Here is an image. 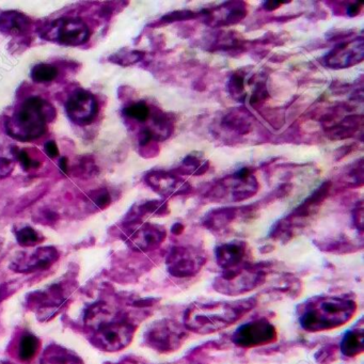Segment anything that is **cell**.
Listing matches in <instances>:
<instances>
[{
    "label": "cell",
    "instance_id": "1",
    "mask_svg": "<svg viewBox=\"0 0 364 364\" xmlns=\"http://www.w3.org/2000/svg\"><path fill=\"white\" fill-rule=\"evenodd\" d=\"M56 116L53 105L41 98H27L6 120V132L21 142L33 141L47 132V123Z\"/></svg>",
    "mask_w": 364,
    "mask_h": 364
},
{
    "label": "cell",
    "instance_id": "2",
    "mask_svg": "<svg viewBox=\"0 0 364 364\" xmlns=\"http://www.w3.org/2000/svg\"><path fill=\"white\" fill-rule=\"evenodd\" d=\"M357 304L342 297H318L306 302L300 311L302 327L309 332L326 331L345 325L355 315Z\"/></svg>",
    "mask_w": 364,
    "mask_h": 364
},
{
    "label": "cell",
    "instance_id": "3",
    "mask_svg": "<svg viewBox=\"0 0 364 364\" xmlns=\"http://www.w3.org/2000/svg\"><path fill=\"white\" fill-rule=\"evenodd\" d=\"M249 309L248 302L195 304L186 310L184 324L196 333H214L233 325Z\"/></svg>",
    "mask_w": 364,
    "mask_h": 364
},
{
    "label": "cell",
    "instance_id": "4",
    "mask_svg": "<svg viewBox=\"0 0 364 364\" xmlns=\"http://www.w3.org/2000/svg\"><path fill=\"white\" fill-rule=\"evenodd\" d=\"M91 33L84 21L75 17L57 19L43 31L42 37L65 45L79 46L90 39Z\"/></svg>",
    "mask_w": 364,
    "mask_h": 364
},
{
    "label": "cell",
    "instance_id": "5",
    "mask_svg": "<svg viewBox=\"0 0 364 364\" xmlns=\"http://www.w3.org/2000/svg\"><path fill=\"white\" fill-rule=\"evenodd\" d=\"M186 331L177 322L160 320L146 332V342L151 347L162 353H170L177 349L186 339Z\"/></svg>",
    "mask_w": 364,
    "mask_h": 364
},
{
    "label": "cell",
    "instance_id": "6",
    "mask_svg": "<svg viewBox=\"0 0 364 364\" xmlns=\"http://www.w3.org/2000/svg\"><path fill=\"white\" fill-rule=\"evenodd\" d=\"M277 340V329L268 320H257L237 328L232 336L235 345L243 348L267 345Z\"/></svg>",
    "mask_w": 364,
    "mask_h": 364
},
{
    "label": "cell",
    "instance_id": "7",
    "mask_svg": "<svg viewBox=\"0 0 364 364\" xmlns=\"http://www.w3.org/2000/svg\"><path fill=\"white\" fill-rule=\"evenodd\" d=\"M262 282V276L251 269L233 268L216 281V290L227 295H239L254 290Z\"/></svg>",
    "mask_w": 364,
    "mask_h": 364
},
{
    "label": "cell",
    "instance_id": "8",
    "mask_svg": "<svg viewBox=\"0 0 364 364\" xmlns=\"http://www.w3.org/2000/svg\"><path fill=\"white\" fill-rule=\"evenodd\" d=\"M67 116L73 123L86 126L92 123L98 112L96 96L87 90H75L65 104Z\"/></svg>",
    "mask_w": 364,
    "mask_h": 364
},
{
    "label": "cell",
    "instance_id": "9",
    "mask_svg": "<svg viewBox=\"0 0 364 364\" xmlns=\"http://www.w3.org/2000/svg\"><path fill=\"white\" fill-rule=\"evenodd\" d=\"M134 328L126 322H105L96 336V343L101 349L118 352L132 342Z\"/></svg>",
    "mask_w": 364,
    "mask_h": 364
},
{
    "label": "cell",
    "instance_id": "10",
    "mask_svg": "<svg viewBox=\"0 0 364 364\" xmlns=\"http://www.w3.org/2000/svg\"><path fill=\"white\" fill-rule=\"evenodd\" d=\"M167 266L170 274L175 277H191L205 265V258L195 249L177 247L170 252Z\"/></svg>",
    "mask_w": 364,
    "mask_h": 364
},
{
    "label": "cell",
    "instance_id": "11",
    "mask_svg": "<svg viewBox=\"0 0 364 364\" xmlns=\"http://www.w3.org/2000/svg\"><path fill=\"white\" fill-rule=\"evenodd\" d=\"M59 252L55 247H41L31 254H21L10 265V268L19 274H31L51 268L58 261Z\"/></svg>",
    "mask_w": 364,
    "mask_h": 364
},
{
    "label": "cell",
    "instance_id": "12",
    "mask_svg": "<svg viewBox=\"0 0 364 364\" xmlns=\"http://www.w3.org/2000/svg\"><path fill=\"white\" fill-rule=\"evenodd\" d=\"M363 40L358 39L352 42L342 43L332 49L326 57L328 67L343 69L352 67L363 60Z\"/></svg>",
    "mask_w": 364,
    "mask_h": 364
},
{
    "label": "cell",
    "instance_id": "13",
    "mask_svg": "<svg viewBox=\"0 0 364 364\" xmlns=\"http://www.w3.org/2000/svg\"><path fill=\"white\" fill-rule=\"evenodd\" d=\"M165 231L155 225H144L128 235V244L137 251H149L163 243Z\"/></svg>",
    "mask_w": 364,
    "mask_h": 364
},
{
    "label": "cell",
    "instance_id": "14",
    "mask_svg": "<svg viewBox=\"0 0 364 364\" xmlns=\"http://www.w3.org/2000/svg\"><path fill=\"white\" fill-rule=\"evenodd\" d=\"M31 28L29 17L17 11H6L0 15V33L6 35H24Z\"/></svg>",
    "mask_w": 364,
    "mask_h": 364
},
{
    "label": "cell",
    "instance_id": "15",
    "mask_svg": "<svg viewBox=\"0 0 364 364\" xmlns=\"http://www.w3.org/2000/svg\"><path fill=\"white\" fill-rule=\"evenodd\" d=\"M245 246L241 243L223 245L216 251L217 264L223 268L233 269L239 267L245 258Z\"/></svg>",
    "mask_w": 364,
    "mask_h": 364
},
{
    "label": "cell",
    "instance_id": "16",
    "mask_svg": "<svg viewBox=\"0 0 364 364\" xmlns=\"http://www.w3.org/2000/svg\"><path fill=\"white\" fill-rule=\"evenodd\" d=\"M146 181L156 191L163 193V195H171L175 191L177 193V191H182L184 186V183L177 181L172 175L159 173V172L150 174L149 177H146Z\"/></svg>",
    "mask_w": 364,
    "mask_h": 364
},
{
    "label": "cell",
    "instance_id": "17",
    "mask_svg": "<svg viewBox=\"0 0 364 364\" xmlns=\"http://www.w3.org/2000/svg\"><path fill=\"white\" fill-rule=\"evenodd\" d=\"M364 334L363 330H350L344 336L341 343V350L346 357H356L363 353Z\"/></svg>",
    "mask_w": 364,
    "mask_h": 364
},
{
    "label": "cell",
    "instance_id": "18",
    "mask_svg": "<svg viewBox=\"0 0 364 364\" xmlns=\"http://www.w3.org/2000/svg\"><path fill=\"white\" fill-rule=\"evenodd\" d=\"M17 146L0 142V179L9 177L17 165Z\"/></svg>",
    "mask_w": 364,
    "mask_h": 364
},
{
    "label": "cell",
    "instance_id": "19",
    "mask_svg": "<svg viewBox=\"0 0 364 364\" xmlns=\"http://www.w3.org/2000/svg\"><path fill=\"white\" fill-rule=\"evenodd\" d=\"M40 341L33 334L26 333L21 336L19 344V357L21 361L33 360L39 352Z\"/></svg>",
    "mask_w": 364,
    "mask_h": 364
},
{
    "label": "cell",
    "instance_id": "20",
    "mask_svg": "<svg viewBox=\"0 0 364 364\" xmlns=\"http://www.w3.org/2000/svg\"><path fill=\"white\" fill-rule=\"evenodd\" d=\"M58 76V70L56 67L51 64L35 65L31 70V78L37 84H47V83L53 82Z\"/></svg>",
    "mask_w": 364,
    "mask_h": 364
},
{
    "label": "cell",
    "instance_id": "21",
    "mask_svg": "<svg viewBox=\"0 0 364 364\" xmlns=\"http://www.w3.org/2000/svg\"><path fill=\"white\" fill-rule=\"evenodd\" d=\"M17 243L23 247H33L42 243L43 235L29 225L19 227V230L15 232Z\"/></svg>",
    "mask_w": 364,
    "mask_h": 364
},
{
    "label": "cell",
    "instance_id": "22",
    "mask_svg": "<svg viewBox=\"0 0 364 364\" xmlns=\"http://www.w3.org/2000/svg\"><path fill=\"white\" fill-rule=\"evenodd\" d=\"M123 112L128 118L137 122H146L151 114L149 106L144 102L134 103L126 107Z\"/></svg>",
    "mask_w": 364,
    "mask_h": 364
},
{
    "label": "cell",
    "instance_id": "23",
    "mask_svg": "<svg viewBox=\"0 0 364 364\" xmlns=\"http://www.w3.org/2000/svg\"><path fill=\"white\" fill-rule=\"evenodd\" d=\"M15 154H17V162H19V165L25 171L39 169L42 166V162L40 160V158L35 157L29 150H19L17 148Z\"/></svg>",
    "mask_w": 364,
    "mask_h": 364
},
{
    "label": "cell",
    "instance_id": "24",
    "mask_svg": "<svg viewBox=\"0 0 364 364\" xmlns=\"http://www.w3.org/2000/svg\"><path fill=\"white\" fill-rule=\"evenodd\" d=\"M89 202L94 209H104L112 203V197L106 189H98L90 193Z\"/></svg>",
    "mask_w": 364,
    "mask_h": 364
},
{
    "label": "cell",
    "instance_id": "25",
    "mask_svg": "<svg viewBox=\"0 0 364 364\" xmlns=\"http://www.w3.org/2000/svg\"><path fill=\"white\" fill-rule=\"evenodd\" d=\"M144 53H139V51H125V53H119L114 56H112L110 61L112 62L118 63V64L128 65L132 63H136L142 58Z\"/></svg>",
    "mask_w": 364,
    "mask_h": 364
},
{
    "label": "cell",
    "instance_id": "26",
    "mask_svg": "<svg viewBox=\"0 0 364 364\" xmlns=\"http://www.w3.org/2000/svg\"><path fill=\"white\" fill-rule=\"evenodd\" d=\"M47 364H74V360L71 359L64 354H53L51 357L47 358Z\"/></svg>",
    "mask_w": 364,
    "mask_h": 364
},
{
    "label": "cell",
    "instance_id": "27",
    "mask_svg": "<svg viewBox=\"0 0 364 364\" xmlns=\"http://www.w3.org/2000/svg\"><path fill=\"white\" fill-rule=\"evenodd\" d=\"M231 93H236V96L241 94L244 90V78L239 75H234L230 82Z\"/></svg>",
    "mask_w": 364,
    "mask_h": 364
},
{
    "label": "cell",
    "instance_id": "28",
    "mask_svg": "<svg viewBox=\"0 0 364 364\" xmlns=\"http://www.w3.org/2000/svg\"><path fill=\"white\" fill-rule=\"evenodd\" d=\"M45 153L49 158H56L59 156L58 146L55 141H49L44 146Z\"/></svg>",
    "mask_w": 364,
    "mask_h": 364
},
{
    "label": "cell",
    "instance_id": "29",
    "mask_svg": "<svg viewBox=\"0 0 364 364\" xmlns=\"http://www.w3.org/2000/svg\"><path fill=\"white\" fill-rule=\"evenodd\" d=\"M59 167H60L61 171H62L63 173H67V170H69V165H67V158H61L60 162H59Z\"/></svg>",
    "mask_w": 364,
    "mask_h": 364
},
{
    "label": "cell",
    "instance_id": "30",
    "mask_svg": "<svg viewBox=\"0 0 364 364\" xmlns=\"http://www.w3.org/2000/svg\"><path fill=\"white\" fill-rule=\"evenodd\" d=\"M360 7H361V6H359V5L350 6L349 9H348V13H349L350 15H357L358 12L360 11Z\"/></svg>",
    "mask_w": 364,
    "mask_h": 364
},
{
    "label": "cell",
    "instance_id": "31",
    "mask_svg": "<svg viewBox=\"0 0 364 364\" xmlns=\"http://www.w3.org/2000/svg\"><path fill=\"white\" fill-rule=\"evenodd\" d=\"M6 293H7V290H6L5 286L3 288H0V302H1V300L5 298Z\"/></svg>",
    "mask_w": 364,
    "mask_h": 364
},
{
    "label": "cell",
    "instance_id": "32",
    "mask_svg": "<svg viewBox=\"0 0 364 364\" xmlns=\"http://www.w3.org/2000/svg\"><path fill=\"white\" fill-rule=\"evenodd\" d=\"M3 239H1V236H0V251H1V248H3Z\"/></svg>",
    "mask_w": 364,
    "mask_h": 364
}]
</instances>
